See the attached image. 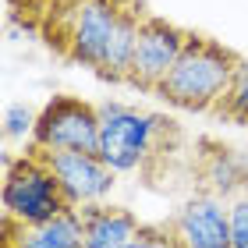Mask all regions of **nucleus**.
<instances>
[{"label": "nucleus", "instance_id": "f257e3e1", "mask_svg": "<svg viewBox=\"0 0 248 248\" xmlns=\"http://www.w3.org/2000/svg\"><path fill=\"white\" fill-rule=\"evenodd\" d=\"M185 142V128L167 114L99 103V160L117 174H139L153 191H170V181L188 174Z\"/></svg>", "mask_w": 248, "mask_h": 248}, {"label": "nucleus", "instance_id": "f03ea898", "mask_svg": "<svg viewBox=\"0 0 248 248\" xmlns=\"http://www.w3.org/2000/svg\"><path fill=\"white\" fill-rule=\"evenodd\" d=\"M145 15V0H78L43 46L67 64L89 67L99 82L124 85Z\"/></svg>", "mask_w": 248, "mask_h": 248}, {"label": "nucleus", "instance_id": "7ed1b4c3", "mask_svg": "<svg viewBox=\"0 0 248 248\" xmlns=\"http://www.w3.org/2000/svg\"><path fill=\"white\" fill-rule=\"evenodd\" d=\"M238 64V50L223 46L220 39L202 36V32H188L181 57L174 61L170 75L156 89V99H163L174 110H188V114H209L227 93Z\"/></svg>", "mask_w": 248, "mask_h": 248}, {"label": "nucleus", "instance_id": "20e7f679", "mask_svg": "<svg viewBox=\"0 0 248 248\" xmlns=\"http://www.w3.org/2000/svg\"><path fill=\"white\" fill-rule=\"evenodd\" d=\"M0 202H4L7 217L29 223V227H39V223H50V220L64 217L67 209H78L75 202L67 199V191L57 181V174H53L29 145L18 156H7L4 160Z\"/></svg>", "mask_w": 248, "mask_h": 248}, {"label": "nucleus", "instance_id": "39448f33", "mask_svg": "<svg viewBox=\"0 0 248 248\" xmlns=\"http://www.w3.org/2000/svg\"><path fill=\"white\" fill-rule=\"evenodd\" d=\"M185 39H188V29H181V25H174V21H167V18L149 11L142 29H139V39H135L124 85L142 93V96H156V89L170 75L174 61L181 57Z\"/></svg>", "mask_w": 248, "mask_h": 248}, {"label": "nucleus", "instance_id": "423d86ee", "mask_svg": "<svg viewBox=\"0 0 248 248\" xmlns=\"http://www.w3.org/2000/svg\"><path fill=\"white\" fill-rule=\"evenodd\" d=\"M32 145L43 149H67V153H96L99 156V107L85 103L82 96H53L39 110Z\"/></svg>", "mask_w": 248, "mask_h": 248}, {"label": "nucleus", "instance_id": "0eeeda50", "mask_svg": "<svg viewBox=\"0 0 248 248\" xmlns=\"http://www.w3.org/2000/svg\"><path fill=\"white\" fill-rule=\"evenodd\" d=\"M188 177L202 195H213L223 202L245 199L248 195V149H238V145L213 139V135H202V139H195Z\"/></svg>", "mask_w": 248, "mask_h": 248}, {"label": "nucleus", "instance_id": "6e6552de", "mask_svg": "<svg viewBox=\"0 0 248 248\" xmlns=\"http://www.w3.org/2000/svg\"><path fill=\"white\" fill-rule=\"evenodd\" d=\"M32 153L39 156L43 163L57 174V181L64 185L67 199L75 206H85V202H103L117 185V170L107 167L96 153H67V149H43V145L25 142Z\"/></svg>", "mask_w": 248, "mask_h": 248}, {"label": "nucleus", "instance_id": "1a4fd4ad", "mask_svg": "<svg viewBox=\"0 0 248 248\" xmlns=\"http://www.w3.org/2000/svg\"><path fill=\"white\" fill-rule=\"evenodd\" d=\"M167 223L181 238L185 248H234L231 245V202L213 195H188L177 206Z\"/></svg>", "mask_w": 248, "mask_h": 248}, {"label": "nucleus", "instance_id": "9d476101", "mask_svg": "<svg viewBox=\"0 0 248 248\" xmlns=\"http://www.w3.org/2000/svg\"><path fill=\"white\" fill-rule=\"evenodd\" d=\"M0 248H85L78 209H67L64 217L39 223V227H29V223L4 213V220H0Z\"/></svg>", "mask_w": 248, "mask_h": 248}, {"label": "nucleus", "instance_id": "9b49d317", "mask_svg": "<svg viewBox=\"0 0 248 248\" xmlns=\"http://www.w3.org/2000/svg\"><path fill=\"white\" fill-rule=\"evenodd\" d=\"M78 220H82L85 248H128L142 227V220L128 206H114V202H85L78 206Z\"/></svg>", "mask_w": 248, "mask_h": 248}, {"label": "nucleus", "instance_id": "f8f14e48", "mask_svg": "<svg viewBox=\"0 0 248 248\" xmlns=\"http://www.w3.org/2000/svg\"><path fill=\"white\" fill-rule=\"evenodd\" d=\"M75 4L78 0H7V15L21 32H32L36 39H46L71 15Z\"/></svg>", "mask_w": 248, "mask_h": 248}, {"label": "nucleus", "instance_id": "ddd939ff", "mask_svg": "<svg viewBox=\"0 0 248 248\" xmlns=\"http://www.w3.org/2000/svg\"><path fill=\"white\" fill-rule=\"evenodd\" d=\"M209 114L217 121H223V124H234V128H248V57H241L227 93L220 96V103L213 107Z\"/></svg>", "mask_w": 248, "mask_h": 248}, {"label": "nucleus", "instance_id": "4468645a", "mask_svg": "<svg viewBox=\"0 0 248 248\" xmlns=\"http://www.w3.org/2000/svg\"><path fill=\"white\" fill-rule=\"evenodd\" d=\"M36 121H39V110H32L29 103H11L4 110V139L15 142V139H32L36 131Z\"/></svg>", "mask_w": 248, "mask_h": 248}, {"label": "nucleus", "instance_id": "2eb2a0df", "mask_svg": "<svg viewBox=\"0 0 248 248\" xmlns=\"http://www.w3.org/2000/svg\"><path fill=\"white\" fill-rule=\"evenodd\" d=\"M128 248H185V245H181V238L174 234L170 223L160 220V223H142Z\"/></svg>", "mask_w": 248, "mask_h": 248}, {"label": "nucleus", "instance_id": "dca6fc26", "mask_svg": "<svg viewBox=\"0 0 248 248\" xmlns=\"http://www.w3.org/2000/svg\"><path fill=\"white\" fill-rule=\"evenodd\" d=\"M231 245L248 248V195L231 202Z\"/></svg>", "mask_w": 248, "mask_h": 248}]
</instances>
